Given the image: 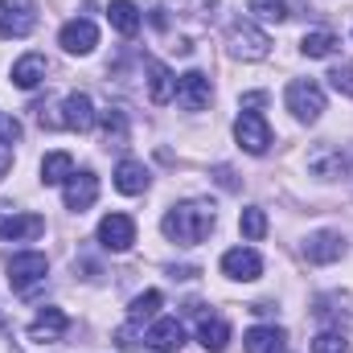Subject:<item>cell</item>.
<instances>
[{"instance_id": "obj_1", "label": "cell", "mask_w": 353, "mask_h": 353, "mask_svg": "<svg viewBox=\"0 0 353 353\" xmlns=\"http://www.w3.org/2000/svg\"><path fill=\"white\" fill-rule=\"evenodd\" d=\"M214 222H218L214 201H176L161 218V230H165V239H173L181 247H197L214 230Z\"/></svg>"}, {"instance_id": "obj_2", "label": "cell", "mask_w": 353, "mask_h": 353, "mask_svg": "<svg viewBox=\"0 0 353 353\" xmlns=\"http://www.w3.org/2000/svg\"><path fill=\"white\" fill-rule=\"evenodd\" d=\"M226 46H230V54L243 58V62H259V58L271 54V37H267L259 25H251V21H234V25L226 29Z\"/></svg>"}, {"instance_id": "obj_3", "label": "cell", "mask_w": 353, "mask_h": 353, "mask_svg": "<svg viewBox=\"0 0 353 353\" xmlns=\"http://www.w3.org/2000/svg\"><path fill=\"white\" fill-rule=\"evenodd\" d=\"M283 103H288V111H292L300 123H316L321 111H325V90L316 87L312 79H296V83H288Z\"/></svg>"}, {"instance_id": "obj_4", "label": "cell", "mask_w": 353, "mask_h": 353, "mask_svg": "<svg viewBox=\"0 0 353 353\" xmlns=\"http://www.w3.org/2000/svg\"><path fill=\"white\" fill-rule=\"evenodd\" d=\"M46 271H50V259L41 251H21L8 259V283H12V292H29L33 283L46 279Z\"/></svg>"}, {"instance_id": "obj_5", "label": "cell", "mask_w": 353, "mask_h": 353, "mask_svg": "<svg viewBox=\"0 0 353 353\" xmlns=\"http://www.w3.org/2000/svg\"><path fill=\"white\" fill-rule=\"evenodd\" d=\"M46 234V218L41 214H8V205H0V239L4 243H29Z\"/></svg>"}, {"instance_id": "obj_6", "label": "cell", "mask_w": 353, "mask_h": 353, "mask_svg": "<svg viewBox=\"0 0 353 353\" xmlns=\"http://www.w3.org/2000/svg\"><path fill=\"white\" fill-rule=\"evenodd\" d=\"M234 140H239L251 157H263L267 148H271V128H267V119L259 111H243V115L234 119Z\"/></svg>"}, {"instance_id": "obj_7", "label": "cell", "mask_w": 353, "mask_h": 353, "mask_svg": "<svg viewBox=\"0 0 353 353\" xmlns=\"http://www.w3.org/2000/svg\"><path fill=\"white\" fill-rule=\"evenodd\" d=\"M62 201H66V210H74V214L90 210V205L99 201V176L90 173V169L70 173L66 176V185H62Z\"/></svg>"}, {"instance_id": "obj_8", "label": "cell", "mask_w": 353, "mask_h": 353, "mask_svg": "<svg viewBox=\"0 0 353 353\" xmlns=\"http://www.w3.org/2000/svg\"><path fill=\"white\" fill-rule=\"evenodd\" d=\"M222 275H226V279H239V283L259 279V275H263L259 251H255V247H234V251H226V255H222Z\"/></svg>"}, {"instance_id": "obj_9", "label": "cell", "mask_w": 353, "mask_h": 353, "mask_svg": "<svg viewBox=\"0 0 353 353\" xmlns=\"http://www.w3.org/2000/svg\"><path fill=\"white\" fill-rule=\"evenodd\" d=\"M99 243H103L107 251L123 255V251L136 243V222H132L128 214H107V218L99 222Z\"/></svg>"}, {"instance_id": "obj_10", "label": "cell", "mask_w": 353, "mask_h": 353, "mask_svg": "<svg viewBox=\"0 0 353 353\" xmlns=\"http://www.w3.org/2000/svg\"><path fill=\"white\" fill-rule=\"evenodd\" d=\"M58 46L66 50V54H90L94 46H99V29H94V21L87 17H74V21H66L62 25V33H58Z\"/></svg>"}, {"instance_id": "obj_11", "label": "cell", "mask_w": 353, "mask_h": 353, "mask_svg": "<svg viewBox=\"0 0 353 353\" xmlns=\"http://www.w3.org/2000/svg\"><path fill=\"white\" fill-rule=\"evenodd\" d=\"M94 119H99V111H94L90 94L70 90V94L62 99V128H70V132H90V128H94Z\"/></svg>"}, {"instance_id": "obj_12", "label": "cell", "mask_w": 353, "mask_h": 353, "mask_svg": "<svg viewBox=\"0 0 353 353\" xmlns=\"http://www.w3.org/2000/svg\"><path fill=\"white\" fill-rule=\"evenodd\" d=\"M345 255V239L337 234V230H316V234H308V243H304V259L308 263H337Z\"/></svg>"}, {"instance_id": "obj_13", "label": "cell", "mask_w": 353, "mask_h": 353, "mask_svg": "<svg viewBox=\"0 0 353 353\" xmlns=\"http://www.w3.org/2000/svg\"><path fill=\"white\" fill-rule=\"evenodd\" d=\"M144 345H152L157 353H176L181 345H185V325H181L176 316L152 321V329L144 333Z\"/></svg>"}, {"instance_id": "obj_14", "label": "cell", "mask_w": 353, "mask_h": 353, "mask_svg": "<svg viewBox=\"0 0 353 353\" xmlns=\"http://www.w3.org/2000/svg\"><path fill=\"white\" fill-rule=\"evenodd\" d=\"M345 152L337 148V144H316L312 152H308V173L312 176H321V181H333V176H341L345 173Z\"/></svg>"}, {"instance_id": "obj_15", "label": "cell", "mask_w": 353, "mask_h": 353, "mask_svg": "<svg viewBox=\"0 0 353 353\" xmlns=\"http://www.w3.org/2000/svg\"><path fill=\"white\" fill-rule=\"evenodd\" d=\"M176 103H181L185 111H201V107L210 103V79H205L201 70L181 74V79H176Z\"/></svg>"}, {"instance_id": "obj_16", "label": "cell", "mask_w": 353, "mask_h": 353, "mask_svg": "<svg viewBox=\"0 0 353 353\" xmlns=\"http://www.w3.org/2000/svg\"><path fill=\"white\" fill-rule=\"evenodd\" d=\"M66 329H70V316H66L62 308H41V312L33 316V325H29V337H33V341H58Z\"/></svg>"}, {"instance_id": "obj_17", "label": "cell", "mask_w": 353, "mask_h": 353, "mask_svg": "<svg viewBox=\"0 0 353 353\" xmlns=\"http://www.w3.org/2000/svg\"><path fill=\"white\" fill-rule=\"evenodd\" d=\"M46 70H50V62H46L41 54H21V58L12 62V83L21 90H33L46 79Z\"/></svg>"}, {"instance_id": "obj_18", "label": "cell", "mask_w": 353, "mask_h": 353, "mask_svg": "<svg viewBox=\"0 0 353 353\" xmlns=\"http://www.w3.org/2000/svg\"><path fill=\"white\" fill-rule=\"evenodd\" d=\"M197 341L205 345L210 353H222L226 345H230V325L222 321V316H197Z\"/></svg>"}, {"instance_id": "obj_19", "label": "cell", "mask_w": 353, "mask_h": 353, "mask_svg": "<svg viewBox=\"0 0 353 353\" xmlns=\"http://www.w3.org/2000/svg\"><path fill=\"white\" fill-rule=\"evenodd\" d=\"M148 99L152 103H173L176 99V79H173V70L165 66V62H148Z\"/></svg>"}, {"instance_id": "obj_20", "label": "cell", "mask_w": 353, "mask_h": 353, "mask_svg": "<svg viewBox=\"0 0 353 353\" xmlns=\"http://www.w3.org/2000/svg\"><path fill=\"white\" fill-rule=\"evenodd\" d=\"M148 181H152V176H148V169H144L140 161H132V157H128V161H119V169H115V189H119V193L136 197V193H144V189H148Z\"/></svg>"}, {"instance_id": "obj_21", "label": "cell", "mask_w": 353, "mask_h": 353, "mask_svg": "<svg viewBox=\"0 0 353 353\" xmlns=\"http://www.w3.org/2000/svg\"><path fill=\"white\" fill-rule=\"evenodd\" d=\"M283 329H275V325H255L247 337H243V350L247 353H283Z\"/></svg>"}, {"instance_id": "obj_22", "label": "cell", "mask_w": 353, "mask_h": 353, "mask_svg": "<svg viewBox=\"0 0 353 353\" xmlns=\"http://www.w3.org/2000/svg\"><path fill=\"white\" fill-rule=\"evenodd\" d=\"M107 21H111V29H119L123 37H136V33H140V8H136L132 0H111V4H107Z\"/></svg>"}, {"instance_id": "obj_23", "label": "cell", "mask_w": 353, "mask_h": 353, "mask_svg": "<svg viewBox=\"0 0 353 353\" xmlns=\"http://www.w3.org/2000/svg\"><path fill=\"white\" fill-rule=\"evenodd\" d=\"M99 128H103V140L107 144H128V111H119V107H107V111H99Z\"/></svg>"}, {"instance_id": "obj_24", "label": "cell", "mask_w": 353, "mask_h": 353, "mask_svg": "<svg viewBox=\"0 0 353 353\" xmlns=\"http://www.w3.org/2000/svg\"><path fill=\"white\" fill-rule=\"evenodd\" d=\"M337 46H341V41H337V33H329V29H312V33H304L300 54H304V58H329Z\"/></svg>"}, {"instance_id": "obj_25", "label": "cell", "mask_w": 353, "mask_h": 353, "mask_svg": "<svg viewBox=\"0 0 353 353\" xmlns=\"http://www.w3.org/2000/svg\"><path fill=\"white\" fill-rule=\"evenodd\" d=\"M70 173H74L70 152H50V157L41 161V181H46V185H66V176Z\"/></svg>"}, {"instance_id": "obj_26", "label": "cell", "mask_w": 353, "mask_h": 353, "mask_svg": "<svg viewBox=\"0 0 353 353\" xmlns=\"http://www.w3.org/2000/svg\"><path fill=\"white\" fill-rule=\"evenodd\" d=\"M33 8L29 4H17V8H8V17H4V25H0V37H25L29 29H33Z\"/></svg>"}, {"instance_id": "obj_27", "label": "cell", "mask_w": 353, "mask_h": 353, "mask_svg": "<svg viewBox=\"0 0 353 353\" xmlns=\"http://www.w3.org/2000/svg\"><path fill=\"white\" fill-rule=\"evenodd\" d=\"M161 304H165V296H161L157 288H148L144 296H136V300H132V312H128V321H136V325H140V321H152Z\"/></svg>"}, {"instance_id": "obj_28", "label": "cell", "mask_w": 353, "mask_h": 353, "mask_svg": "<svg viewBox=\"0 0 353 353\" xmlns=\"http://www.w3.org/2000/svg\"><path fill=\"white\" fill-rule=\"evenodd\" d=\"M239 226H243V234L251 239V243H259L267 234V214L259 205H251V210H243V218H239Z\"/></svg>"}, {"instance_id": "obj_29", "label": "cell", "mask_w": 353, "mask_h": 353, "mask_svg": "<svg viewBox=\"0 0 353 353\" xmlns=\"http://www.w3.org/2000/svg\"><path fill=\"white\" fill-rule=\"evenodd\" d=\"M251 12L259 21H288V0H251Z\"/></svg>"}, {"instance_id": "obj_30", "label": "cell", "mask_w": 353, "mask_h": 353, "mask_svg": "<svg viewBox=\"0 0 353 353\" xmlns=\"http://www.w3.org/2000/svg\"><path fill=\"white\" fill-rule=\"evenodd\" d=\"M312 353H350V341H345L341 333H316Z\"/></svg>"}, {"instance_id": "obj_31", "label": "cell", "mask_w": 353, "mask_h": 353, "mask_svg": "<svg viewBox=\"0 0 353 353\" xmlns=\"http://www.w3.org/2000/svg\"><path fill=\"white\" fill-rule=\"evenodd\" d=\"M329 83L341 90V94H350V99H353V62H341V66L329 74Z\"/></svg>"}, {"instance_id": "obj_32", "label": "cell", "mask_w": 353, "mask_h": 353, "mask_svg": "<svg viewBox=\"0 0 353 353\" xmlns=\"http://www.w3.org/2000/svg\"><path fill=\"white\" fill-rule=\"evenodd\" d=\"M115 345H119L123 353H132L136 345H140V325H136V321H128V325L115 333Z\"/></svg>"}, {"instance_id": "obj_33", "label": "cell", "mask_w": 353, "mask_h": 353, "mask_svg": "<svg viewBox=\"0 0 353 353\" xmlns=\"http://www.w3.org/2000/svg\"><path fill=\"white\" fill-rule=\"evenodd\" d=\"M21 140V123L12 115H0V144H17Z\"/></svg>"}, {"instance_id": "obj_34", "label": "cell", "mask_w": 353, "mask_h": 353, "mask_svg": "<svg viewBox=\"0 0 353 353\" xmlns=\"http://www.w3.org/2000/svg\"><path fill=\"white\" fill-rule=\"evenodd\" d=\"M267 94L263 90H251V94H243V111H255V107H263Z\"/></svg>"}, {"instance_id": "obj_35", "label": "cell", "mask_w": 353, "mask_h": 353, "mask_svg": "<svg viewBox=\"0 0 353 353\" xmlns=\"http://www.w3.org/2000/svg\"><path fill=\"white\" fill-rule=\"evenodd\" d=\"M8 169H12V144H0V181L8 176Z\"/></svg>"}, {"instance_id": "obj_36", "label": "cell", "mask_w": 353, "mask_h": 353, "mask_svg": "<svg viewBox=\"0 0 353 353\" xmlns=\"http://www.w3.org/2000/svg\"><path fill=\"white\" fill-rule=\"evenodd\" d=\"M4 17H8V4H4V0H0V25H4Z\"/></svg>"}]
</instances>
